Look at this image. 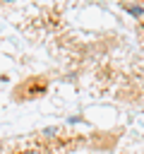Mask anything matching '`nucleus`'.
<instances>
[{"label":"nucleus","mask_w":144,"mask_h":154,"mask_svg":"<svg viewBox=\"0 0 144 154\" xmlns=\"http://www.w3.org/2000/svg\"><path fill=\"white\" fill-rule=\"evenodd\" d=\"M46 89H48V82H46L43 77H29V79H24V82L14 89V96H17V101L41 99V96L46 94Z\"/></svg>","instance_id":"1"},{"label":"nucleus","mask_w":144,"mask_h":154,"mask_svg":"<svg viewBox=\"0 0 144 154\" xmlns=\"http://www.w3.org/2000/svg\"><path fill=\"white\" fill-rule=\"evenodd\" d=\"M2 2H14V0H2Z\"/></svg>","instance_id":"4"},{"label":"nucleus","mask_w":144,"mask_h":154,"mask_svg":"<svg viewBox=\"0 0 144 154\" xmlns=\"http://www.w3.org/2000/svg\"><path fill=\"white\" fill-rule=\"evenodd\" d=\"M55 132H58V128H46V130H43V135H46V137H53Z\"/></svg>","instance_id":"3"},{"label":"nucleus","mask_w":144,"mask_h":154,"mask_svg":"<svg viewBox=\"0 0 144 154\" xmlns=\"http://www.w3.org/2000/svg\"><path fill=\"white\" fill-rule=\"evenodd\" d=\"M122 7H125L132 17H142V14H144V7H139V5H122Z\"/></svg>","instance_id":"2"}]
</instances>
